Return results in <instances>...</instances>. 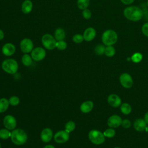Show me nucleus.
Wrapping results in <instances>:
<instances>
[{"label": "nucleus", "mask_w": 148, "mask_h": 148, "mask_svg": "<svg viewBox=\"0 0 148 148\" xmlns=\"http://www.w3.org/2000/svg\"><path fill=\"white\" fill-rule=\"evenodd\" d=\"M124 16L131 21H138L143 17V10L136 6H130L123 10Z\"/></svg>", "instance_id": "obj_1"}, {"label": "nucleus", "mask_w": 148, "mask_h": 148, "mask_svg": "<svg viewBox=\"0 0 148 148\" xmlns=\"http://www.w3.org/2000/svg\"><path fill=\"white\" fill-rule=\"evenodd\" d=\"M75 127H76L75 123L73 121H69L65 125V130L68 132L70 133L75 129Z\"/></svg>", "instance_id": "obj_30"}, {"label": "nucleus", "mask_w": 148, "mask_h": 148, "mask_svg": "<svg viewBox=\"0 0 148 148\" xmlns=\"http://www.w3.org/2000/svg\"><path fill=\"white\" fill-rule=\"evenodd\" d=\"M32 58L30 55L28 54H24L21 57L22 64L26 66H30L32 62Z\"/></svg>", "instance_id": "obj_23"}, {"label": "nucleus", "mask_w": 148, "mask_h": 148, "mask_svg": "<svg viewBox=\"0 0 148 148\" xmlns=\"http://www.w3.org/2000/svg\"><path fill=\"white\" fill-rule=\"evenodd\" d=\"M54 140L56 143H64L69 139V133L65 130H60L54 135Z\"/></svg>", "instance_id": "obj_10"}, {"label": "nucleus", "mask_w": 148, "mask_h": 148, "mask_svg": "<svg viewBox=\"0 0 148 148\" xmlns=\"http://www.w3.org/2000/svg\"><path fill=\"white\" fill-rule=\"evenodd\" d=\"M9 100L5 98H0V113L5 112L9 106Z\"/></svg>", "instance_id": "obj_22"}, {"label": "nucleus", "mask_w": 148, "mask_h": 148, "mask_svg": "<svg viewBox=\"0 0 148 148\" xmlns=\"http://www.w3.org/2000/svg\"><path fill=\"white\" fill-rule=\"evenodd\" d=\"M142 34L146 37H148V22L143 24L141 28Z\"/></svg>", "instance_id": "obj_36"}, {"label": "nucleus", "mask_w": 148, "mask_h": 148, "mask_svg": "<svg viewBox=\"0 0 148 148\" xmlns=\"http://www.w3.org/2000/svg\"><path fill=\"white\" fill-rule=\"evenodd\" d=\"M4 36H5V34L3 30L0 29V40H2L4 38Z\"/></svg>", "instance_id": "obj_39"}, {"label": "nucleus", "mask_w": 148, "mask_h": 148, "mask_svg": "<svg viewBox=\"0 0 148 148\" xmlns=\"http://www.w3.org/2000/svg\"><path fill=\"white\" fill-rule=\"evenodd\" d=\"M90 1V0H77L76 5L79 9L83 10L88 7Z\"/></svg>", "instance_id": "obj_24"}, {"label": "nucleus", "mask_w": 148, "mask_h": 148, "mask_svg": "<svg viewBox=\"0 0 148 148\" xmlns=\"http://www.w3.org/2000/svg\"><path fill=\"white\" fill-rule=\"evenodd\" d=\"M143 119H144V120L145 121V122L147 123V124H148V112H147L145 114Z\"/></svg>", "instance_id": "obj_38"}, {"label": "nucleus", "mask_w": 148, "mask_h": 148, "mask_svg": "<svg viewBox=\"0 0 148 148\" xmlns=\"http://www.w3.org/2000/svg\"><path fill=\"white\" fill-rule=\"evenodd\" d=\"M88 138L90 141L96 145L102 144L105 140V136L103 132L97 130H92L88 134Z\"/></svg>", "instance_id": "obj_5"}, {"label": "nucleus", "mask_w": 148, "mask_h": 148, "mask_svg": "<svg viewBox=\"0 0 148 148\" xmlns=\"http://www.w3.org/2000/svg\"><path fill=\"white\" fill-rule=\"evenodd\" d=\"M42 44L43 47L49 50L56 48L57 40L54 36L50 34H45L41 38Z\"/></svg>", "instance_id": "obj_6"}, {"label": "nucleus", "mask_w": 148, "mask_h": 148, "mask_svg": "<svg viewBox=\"0 0 148 148\" xmlns=\"http://www.w3.org/2000/svg\"><path fill=\"white\" fill-rule=\"evenodd\" d=\"M114 148H121L120 147H118V146H116V147H114Z\"/></svg>", "instance_id": "obj_42"}, {"label": "nucleus", "mask_w": 148, "mask_h": 148, "mask_svg": "<svg viewBox=\"0 0 148 148\" xmlns=\"http://www.w3.org/2000/svg\"><path fill=\"white\" fill-rule=\"evenodd\" d=\"M104 136L105 138H113L116 135V131L114 130V128H107L106 130H105L103 132Z\"/></svg>", "instance_id": "obj_28"}, {"label": "nucleus", "mask_w": 148, "mask_h": 148, "mask_svg": "<svg viewBox=\"0 0 148 148\" xmlns=\"http://www.w3.org/2000/svg\"><path fill=\"white\" fill-rule=\"evenodd\" d=\"M120 111L123 114L125 115H128L131 112L132 107L128 103H123L120 105Z\"/></svg>", "instance_id": "obj_21"}, {"label": "nucleus", "mask_w": 148, "mask_h": 148, "mask_svg": "<svg viewBox=\"0 0 148 148\" xmlns=\"http://www.w3.org/2000/svg\"><path fill=\"white\" fill-rule=\"evenodd\" d=\"M105 46L104 45L98 44L95 47L94 52L98 56H102L105 53Z\"/></svg>", "instance_id": "obj_26"}, {"label": "nucleus", "mask_w": 148, "mask_h": 148, "mask_svg": "<svg viewBox=\"0 0 148 148\" xmlns=\"http://www.w3.org/2000/svg\"><path fill=\"white\" fill-rule=\"evenodd\" d=\"M145 131L148 133V124H147V127H146V128L145 129Z\"/></svg>", "instance_id": "obj_41"}, {"label": "nucleus", "mask_w": 148, "mask_h": 148, "mask_svg": "<svg viewBox=\"0 0 148 148\" xmlns=\"http://www.w3.org/2000/svg\"><path fill=\"white\" fill-rule=\"evenodd\" d=\"M143 58V56L140 53L136 52L133 54L131 57V61L134 63L140 62Z\"/></svg>", "instance_id": "obj_29"}, {"label": "nucleus", "mask_w": 148, "mask_h": 148, "mask_svg": "<svg viewBox=\"0 0 148 148\" xmlns=\"http://www.w3.org/2000/svg\"><path fill=\"white\" fill-rule=\"evenodd\" d=\"M92 13L90 10H89L88 8L83 10L82 11V16L86 20H88L91 17Z\"/></svg>", "instance_id": "obj_34"}, {"label": "nucleus", "mask_w": 148, "mask_h": 148, "mask_svg": "<svg viewBox=\"0 0 148 148\" xmlns=\"http://www.w3.org/2000/svg\"><path fill=\"white\" fill-rule=\"evenodd\" d=\"M9 102L12 106H17L20 102V99L17 96H12L9 99Z\"/></svg>", "instance_id": "obj_33"}, {"label": "nucleus", "mask_w": 148, "mask_h": 148, "mask_svg": "<svg viewBox=\"0 0 148 148\" xmlns=\"http://www.w3.org/2000/svg\"><path fill=\"white\" fill-rule=\"evenodd\" d=\"M135 0H120V1L124 5H128L132 4Z\"/></svg>", "instance_id": "obj_37"}, {"label": "nucleus", "mask_w": 148, "mask_h": 148, "mask_svg": "<svg viewBox=\"0 0 148 148\" xmlns=\"http://www.w3.org/2000/svg\"><path fill=\"white\" fill-rule=\"evenodd\" d=\"M97 32L94 28L90 27L87 28L83 32V38L84 40L86 42L92 41L96 36Z\"/></svg>", "instance_id": "obj_15"}, {"label": "nucleus", "mask_w": 148, "mask_h": 148, "mask_svg": "<svg viewBox=\"0 0 148 148\" xmlns=\"http://www.w3.org/2000/svg\"><path fill=\"white\" fill-rule=\"evenodd\" d=\"M28 136L25 131L21 128L13 130L11 132L10 139L16 145H23L27 140Z\"/></svg>", "instance_id": "obj_2"}, {"label": "nucleus", "mask_w": 148, "mask_h": 148, "mask_svg": "<svg viewBox=\"0 0 148 148\" xmlns=\"http://www.w3.org/2000/svg\"><path fill=\"white\" fill-rule=\"evenodd\" d=\"M122 120H123L120 116L117 114H113L108 118L107 124L110 128H116L121 125Z\"/></svg>", "instance_id": "obj_12"}, {"label": "nucleus", "mask_w": 148, "mask_h": 148, "mask_svg": "<svg viewBox=\"0 0 148 148\" xmlns=\"http://www.w3.org/2000/svg\"><path fill=\"white\" fill-rule=\"evenodd\" d=\"M0 148H1V143H0Z\"/></svg>", "instance_id": "obj_44"}, {"label": "nucleus", "mask_w": 148, "mask_h": 148, "mask_svg": "<svg viewBox=\"0 0 148 148\" xmlns=\"http://www.w3.org/2000/svg\"><path fill=\"white\" fill-rule=\"evenodd\" d=\"M53 137V133L50 128H44L40 133V139L45 143L49 142Z\"/></svg>", "instance_id": "obj_16"}, {"label": "nucleus", "mask_w": 148, "mask_h": 148, "mask_svg": "<svg viewBox=\"0 0 148 148\" xmlns=\"http://www.w3.org/2000/svg\"><path fill=\"white\" fill-rule=\"evenodd\" d=\"M3 124L5 128L9 130H13L16 127V119L12 115H6L3 119Z\"/></svg>", "instance_id": "obj_11"}, {"label": "nucleus", "mask_w": 148, "mask_h": 148, "mask_svg": "<svg viewBox=\"0 0 148 148\" xmlns=\"http://www.w3.org/2000/svg\"><path fill=\"white\" fill-rule=\"evenodd\" d=\"M20 48L21 51L24 54L31 53L33 50L34 43L32 40L28 38H23L20 43Z\"/></svg>", "instance_id": "obj_8"}, {"label": "nucleus", "mask_w": 148, "mask_h": 148, "mask_svg": "<svg viewBox=\"0 0 148 148\" xmlns=\"http://www.w3.org/2000/svg\"><path fill=\"white\" fill-rule=\"evenodd\" d=\"M94 107V103L91 101H86L83 102L80 106V109L82 112L84 113H88L90 112L92 110Z\"/></svg>", "instance_id": "obj_19"}, {"label": "nucleus", "mask_w": 148, "mask_h": 148, "mask_svg": "<svg viewBox=\"0 0 148 148\" xmlns=\"http://www.w3.org/2000/svg\"><path fill=\"white\" fill-rule=\"evenodd\" d=\"M33 9V3L31 0H24L21 6V10L24 14H27L31 12Z\"/></svg>", "instance_id": "obj_18"}, {"label": "nucleus", "mask_w": 148, "mask_h": 148, "mask_svg": "<svg viewBox=\"0 0 148 148\" xmlns=\"http://www.w3.org/2000/svg\"><path fill=\"white\" fill-rule=\"evenodd\" d=\"M56 48L59 50H64L67 48V43L64 40H58L56 43Z\"/></svg>", "instance_id": "obj_32"}, {"label": "nucleus", "mask_w": 148, "mask_h": 148, "mask_svg": "<svg viewBox=\"0 0 148 148\" xmlns=\"http://www.w3.org/2000/svg\"><path fill=\"white\" fill-rule=\"evenodd\" d=\"M1 66L6 73L11 75L16 73L18 68L17 62L13 58H7L5 60L2 62Z\"/></svg>", "instance_id": "obj_4"}, {"label": "nucleus", "mask_w": 148, "mask_h": 148, "mask_svg": "<svg viewBox=\"0 0 148 148\" xmlns=\"http://www.w3.org/2000/svg\"><path fill=\"white\" fill-rule=\"evenodd\" d=\"M72 40L75 43L79 44V43H82L83 42V40H84L83 35H82L80 34H76L73 36Z\"/></svg>", "instance_id": "obj_31"}, {"label": "nucleus", "mask_w": 148, "mask_h": 148, "mask_svg": "<svg viewBox=\"0 0 148 148\" xmlns=\"http://www.w3.org/2000/svg\"><path fill=\"white\" fill-rule=\"evenodd\" d=\"M46 56V52L44 48L42 47H36L31 52V56L35 61L43 60Z\"/></svg>", "instance_id": "obj_7"}, {"label": "nucleus", "mask_w": 148, "mask_h": 148, "mask_svg": "<svg viewBox=\"0 0 148 148\" xmlns=\"http://www.w3.org/2000/svg\"><path fill=\"white\" fill-rule=\"evenodd\" d=\"M147 125V123L145 122L144 119L142 118H138L136 119L133 124L134 129L138 132H143L145 131Z\"/></svg>", "instance_id": "obj_17"}, {"label": "nucleus", "mask_w": 148, "mask_h": 148, "mask_svg": "<svg viewBox=\"0 0 148 148\" xmlns=\"http://www.w3.org/2000/svg\"><path fill=\"white\" fill-rule=\"evenodd\" d=\"M54 36L57 41L64 40V39L66 36V34H65V30L62 28H57L54 31Z\"/></svg>", "instance_id": "obj_20"}, {"label": "nucleus", "mask_w": 148, "mask_h": 148, "mask_svg": "<svg viewBox=\"0 0 148 148\" xmlns=\"http://www.w3.org/2000/svg\"><path fill=\"white\" fill-rule=\"evenodd\" d=\"M107 101L109 105L113 108H118L121 105V98L116 94H110L108 97Z\"/></svg>", "instance_id": "obj_14"}, {"label": "nucleus", "mask_w": 148, "mask_h": 148, "mask_svg": "<svg viewBox=\"0 0 148 148\" xmlns=\"http://www.w3.org/2000/svg\"><path fill=\"white\" fill-rule=\"evenodd\" d=\"M121 125L125 129H128L131 126V122L128 119H124L122 120Z\"/></svg>", "instance_id": "obj_35"}, {"label": "nucleus", "mask_w": 148, "mask_h": 148, "mask_svg": "<svg viewBox=\"0 0 148 148\" xmlns=\"http://www.w3.org/2000/svg\"><path fill=\"white\" fill-rule=\"evenodd\" d=\"M101 39L105 46H113L117 42L118 35L115 31L109 29L103 32Z\"/></svg>", "instance_id": "obj_3"}, {"label": "nucleus", "mask_w": 148, "mask_h": 148, "mask_svg": "<svg viewBox=\"0 0 148 148\" xmlns=\"http://www.w3.org/2000/svg\"><path fill=\"white\" fill-rule=\"evenodd\" d=\"M116 53V49L113 46H106L105 49V54L106 57H112Z\"/></svg>", "instance_id": "obj_25"}, {"label": "nucleus", "mask_w": 148, "mask_h": 148, "mask_svg": "<svg viewBox=\"0 0 148 148\" xmlns=\"http://www.w3.org/2000/svg\"><path fill=\"white\" fill-rule=\"evenodd\" d=\"M147 6H148V0L147 1Z\"/></svg>", "instance_id": "obj_43"}, {"label": "nucleus", "mask_w": 148, "mask_h": 148, "mask_svg": "<svg viewBox=\"0 0 148 148\" xmlns=\"http://www.w3.org/2000/svg\"><path fill=\"white\" fill-rule=\"evenodd\" d=\"M1 51L4 56L9 57L14 54L16 51V47L14 44L10 42H8L2 46Z\"/></svg>", "instance_id": "obj_13"}, {"label": "nucleus", "mask_w": 148, "mask_h": 148, "mask_svg": "<svg viewBox=\"0 0 148 148\" xmlns=\"http://www.w3.org/2000/svg\"><path fill=\"white\" fill-rule=\"evenodd\" d=\"M11 132L6 128H2L0 130V138L2 139H6L10 138Z\"/></svg>", "instance_id": "obj_27"}, {"label": "nucleus", "mask_w": 148, "mask_h": 148, "mask_svg": "<svg viewBox=\"0 0 148 148\" xmlns=\"http://www.w3.org/2000/svg\"><path fill=\"white\" fill-rule=\"evenodd\" d=\"M120 84L125 88H130L133 86L134 81L131 75L128 73H123L119 77Z\"/></svg>", "instance_id": "obj_9"}, {"label": "nucleus", "mask_w": 148, "mask_h": 148, "mask_svg": "<svg viewBox=\"0 0 148 148\" xmlns=\"http://www.w3.org/2000/svg\"><path fill=\"white\" fill-rule=\"evenodd\" d=\"M43 148H55V147L51 145H48L45 146Z\"/></svg>", "instance_id": "obj_40"}]
</instances>
